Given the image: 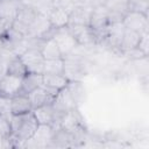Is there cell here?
<instances>
[{
	"mask_svg": "<svg viewBox=\"0 0 149 149\" xmlns=\"http://www.w3.org/2000/svg\"><path fill=\"white\" fill-rule=\"evenodd\" d=\"M10 122V136L8 137L9 147H22L23 143L29 140L37 126L38 122L35 119L33 112L24 114H12L9 118Z\"/></svg>",
	"mask_w": 149,
	"mask_h": 149,
	"instance_id": "obj_1",
	"label": "cell"
},
{
	"mask_svg": "<svg viewBox=\"0 0 149 149\" xmlns=\"http://www.w3.org/2000/svg\"><path fill=\"white\" fill-rule=\"evenodd\" d=\"M64 76L69 80H80L86 76L87 68L84 57L71 52L64 58Z\"/></svg>",
	"mask_w": 149,
	"mask_h": 149,
	"instance_id": "obj_2",
	"label": "cell"
},
{
	"mask_svg": "<svg viewBox=\"0 0 149 149\" xmlns=\"http://www.w3.org/2000/svg\"><path fill=\"white\" fill-rule=\"evenodd\" d=\"M31 112H33V114H34V116H35V119L37 120L38 123L50 125V126H52L54 129L61 127L62 120L65 115L64 113H61V112L56 111L51 104L43 105V106H40L37 108H34Z\"/></svg>",
	"mask_w": 149,
	"mask_h": 149,
	"instance_id": "obj_3",
	"label": "cell"
},
{
	"mask_svg": "<svg viewBox=\"0 0 149 149\" xmlns=\"http://www.w3.org/2000/svg\"><path fill=\"white\" fill-rule=\"evenodd\" d=\"M37 14L38 13L34 8H31L27 5H22V7L20 8L17 15L15 16V19L12 23V28L15 29L16 31H19L20 34H22L23 36H27L28 30Z\"/></svg>",
	"mask_w": 149,
	"mask_h": 149,
	"instance_id": "obj_4",
	"label": "cell"
},
{
	"mask_svg": "<svg viewBox=\"0 0 149 149\" xmlns=\"http://www.w3.org/2000/svg\"><path fill=\"white\" fill-rule=\"evenodd\" d=\"M21 61L23 62L26 69L28 72H34V73H42L44 70V57L41 52L40 49H34L29 48L24 50L20 55Z\"/></svg>",
	"mask_w": 149,
	"mask_h": 149,
	"instance_id": "obj_5",
	"label": "cell"
},
{
	"mask_svg": "<svg viewBox=\"0 0 149 149\" xmlns=\"http://www.w3.org/2000/svg\"><path fill=\"white\" fill-rule=\"evenodd\" d=\"M62 54V57L64 58L65 56L70 55L71 52H73L77 48H78V43L74 40V37L69 33L66 27L63 28H58L52 37Z\"/></svg>",
	"mask_w": 149,
	"mask_h": 149,
	"instance_id": "obj_6",
	"label": "cell"
},
{
	"mask_svg": "<svg viewBox=\"0 0 149 149\" xmlns=\"http://www.w3.org/2000/svg\"><path fill=\"white\" fill-rule=\"evenodd\" d=\"M54 128L52 126L50 125H41L38 123L34 135L27 140L22 147L24 148H47L51 136H52V133H54Z\"/></svg>",
	"mask_w": 149,
	"mask_h": 149,
	"instance_id": "obj_7",
	"label": "cell"
},
{
	"mask_svg": "<svg viewBox=\"0 0 149 149\" xmlns=\"http://www.w3.org/2000/svg\"><path fill=\"white\" fill-rule=\"evenodd\" d=\"M122 24L125 26V28L135 30L140 34L149 33L148 15H146L143 13L128 10L122 17Z\"/></svg>",
	"mask_w": 149,
	"mask_h": 149,
	"instance_id": "obj_8",
	"label": "cell"
},
{
	"mask_svg": "<svg viewBox=\"0 0 149 149\" xmlns=\"http://www.w3.org/2000/svg\"><path fill=\"white\" fill-rule=\"evenodd\" d=\"M77 140L73 135V133H71L70 130L63 128V127H58L54 130L52 136L47 146L48 147H54V148H72V147H77Z\"/></svg>",
	"mask_w": 149,
	"mask_h": 149,
	"instance_id": "obj_9",
	"label": "cell"
},
{
	"mask_svg": "<svg viewBox=\"0 0 149 149\" xmlns=\"http://www.w3.org/2000/svg\"><path fill=\"white\" fill-rule=\"evenodd\" d=\"M57 93H58V91L49 88L44 85H41L40 87L35 88L34 91H31L27 95H28V98L30 100V104H31V107L34 109V108H37V107L43 106V105L52 104Z\"/></svg>",
	"mask_w": 149,
	"mask_h": 149,
	"instance_id": "obj_10",
	"label": "cell"
},
{
	"mask_svg": "<svg viewBox=\"0 0 149 149\" xmlns=\"http://www.w3.org/2000/svg\"><path fill=\"white\" fill-rule=\"evenodd\" d=\"M69 33L74 37L79 45H95V40L93 31L86 24H68L66 26Z\"/></svg>",
	"mask_w": 149,
	"mask_h": 149,
	"instance_id": "obj_11",
	"label": "cell"
},
{
	"mask_svg": "<svg viewBox=\"0 0 149 149\" xmlns=\"http://www.w3.org/2000/svg\"><path fill=\"white\" fill-rule=\"evenodd\" d=\"M51 105L54 106V108L56 111H58L61 113H64V114L78 108L74 99L72 98V95H71V93H70V91L66 86L58 91V93L56 94Z\"/></svg>",
	"mask_w": 149,
	"mask_h": 149,
	"instance_id": "obj_12",
	"label": "cell"
},
{
	"mask_svg": "<svg viewBox=\"0 0 149 149\" xmlns=\"http://www.w3.org/2000/svg\"><path fill=\"white\" fill-rule=\"evenodd\" d=\"M21 79L20 77L10 76L5 73L0 77V95L3 97H13L14 94L20 92L21 88Z\"/></svg>",
	"mask_w": 149,
	"mask_h": 149,
	"instance_id": "obj_13",
	"label": "cell"
},
{
	"mask_svg": "<svg viewBox=\"0 0 149 149\" xmlns=\"http://www.w3.org/2000/svg\"><path fill=\"white\" fill-rule=\"evenodd\" d=\"M22 5L21 0H0V17L13 23Z\"/></svg>",
	"mask_w": 149,
	"mask_h": 149,
	"instance_id": "obj_14",
	"label": "cell"
},
{
	"mask_svg": "<svg viewBox=\"0 0 149 149\" xmlns=\"http://www.w3.org/2000/svg\"><path fill=\"white\" fill-rule=\"evenodd\" d=\"M33 107L30 100L24 93H16L10 97V113L12 114H24L31 112Z\"/></svg>",
	"mask_w": 149,
	"mask_h": 149,
	"instance_id": "obj_15",
	"label": "cell"
},
{
	"mask_svg": "<svg viewBox=\"0 0 149 149\" xmlns=\"http://www.w3.org/2000/svg\"><path fill=\"white\" fill-rule=\"evenodd\" d=\"M50 28H51V24H50L48 16L38 13L36 15L35 20L33 21V23L28 30V35L26 37H41Z\"/></svg>",
	"mask_w": 149,
	"mask_h": 149,
	"instance_id": "obj_16",
	"label": "cell"
},
{
	"mask_svg": "<svg viewBox=\"0 0 149 149\" xmlns=\"http://www.w3.org/2000/svg\"><path fill=\"white\" fill-rule=\"evenodd\" d=\"M43 83V74L42 73H34V72H27L22 79H21V88L20 93L28 94L35 88L40 87Z\"/></svg>",
	"mask_w": 149,
	"mask_h": 149,
	"instance_id": "obj_17",
	"label": "cell"
},
{
	"mask_svg": "<svg viewBox=\"0 0 149 149\" xmlns=\"http://www.w3.org/2000/svg\"><path fill=\"white\" fill-rule=\"evenodd\" d=\"M92 8L91 7H74L69 13V23L68 24H86V26H88V20H90Z\"/></svg>",
	"mask_w": 149,
	"mask_h": 149,
	"instance_id": "obj_18",
	"label": "cell"
},
{
	"mask_svg": "<svg viewBox=\"0 0 149 149\" xmlns=\"http://www.w3.org/2000/svg\"><path fill=\"white\" fill-rule=\"evenodd\" d=\"M48 19L50 21L51 27L57 28V29L63 28V27H66L69 23V13L61 7L55 6V8L48 15Z\"/></svg>",
	"mask_w": 149,
	"mask_h": 149,
	"instance_id": "obj_19",
	"label": "cell"
},
{
	"mask_svg": "<svg viewBox=\"0 0 149 149\" xmlns=\"http://www.w3.org/2000/svg\"><path fill=\"white\" fill-rule=\"evenodd\" d=\"M141 35L140 33L135 31V30H132V29H127L125 28V31H123V36H122V40H121V44H120V51H121V55L127 51V50H130L133 48H136L140 38H141Z\"/></svg>",
	"mask_w": 149,
	"mask_h": 149,
	"instance_id": "obj_20",
	"label": "cell"
},
{
	"mask_svg": "<svg viewBox=\"0 0 149 149\" xmlns=\"http://www.w3.org/2000/svg\"><path fill=\"white\" fill-rule=\"evenodd\" d=\"M69 84V79L64 76V74H48V73H43V83L42 85L59 91L62 88H64L66 85Z\"/></svg>",
	"mask_w": 149,
	"mask_h": 149,
	"instance_id": "obj_21",
	"label": "cell"
},
{
	"mask_svg": "<svg viewBox=\"0 0 149 149\" xmlns=\"http://www.w3.org/2000/svg\"><path fill=\"white\" fill-rule=\"evenodd\" d=\"M23 5L34 8L37 13L43 15H49L55 8V0H21Z\"/></svg>",
	"mask_w": 149,
	"mask_h": 149,
	"instance_id": "obj_22",
	"label": "cell"
},
{
	"mask_svg": "<svg viewBox=\"0 0 149 149\" xmlns=\"http://www.w3.org/2000/svg\"><path fill=\"white\" fill-rule=\"evenodd\" d=\"M27 69L23 64V62L21 61L20 56H13L8 64H7V68H6V73L7 74H10V76H15V77H20L22 78L26 73H27Z\"/></svg>",
	"mask_w": 149,
	"mask_h": 149,
	"instance_id": "obj_23",
	"label": "cell"
},
{
	"mask_svg": "<svg viewBox=\"0 0 149 149\" xmlns=\"http://www.w3.org/2000/svg\"><path fill=\"white\" fill-rule=\"evenodd\" d=\"M41 52L44 57V59H55V58H63L62 54L55 42L54 38L47 40L44 41L42 48H41Z\"/></svg>",
	"mask_w": 149,
	"mask_h": 149,
	"instance_id": "obj_24",
	"label": "cell"
},
{
	"mask_svg": "<svg viewBox=\"0 0 149 149\" xmlns=\"http://www.w3.org/2000/svg\"><path fill=\"white\" fill-rule=\"evenodd\" d=\"M66 87L69 88L77 106H79L85 98V88H84L81 81L80 80H69V84L66 85Z\"/></svg>",
	"mask_w": 149,
	"mask_h": 149,
	"instance_id": "obj_25",
	"label": "cell"
},
{
	"mask_svg": "<svg viewBox=\"0 0 149 149\" xmlns=\"http://www.w3.org/2000/svg\"><path fill=\"white\" fill-rule=\"evenodd\" d=\"M43 73H48V74H63L64 73V59L63 58L45 59L44 61Z\"/></svg>",
	"mask_w": 149,
	"mask_h": 149,
	"instance_id": "obj_26",
	"label": "cell"
},
{
	"mask_svg": "<svg viewBox=\"0 0 149 149\" xmlns=\"http://www.w3.org/2000/svg\"><path fill=\"white\" fill-rule=\"evenodd\" d=\"M102 6L109 12H115L125 15L128 12V0H105Z\"/></svg>",
	"mask_w": 149,
	"mask_h": 149,
	"instance_id": "obj_27",
	"label": "cell"
},
{
	"mask_svg": "<svg viewBox=\"0 0 149 149\" xmlns=\"http://www.w3.org/2000/svg\"><path fill=\"white\" fill-rule=\"evenodd\" d=\"M149 0H128V10L139 12L148 15Z\"/></svg>",
	"mask_w": 149,
	"mask_h": 149,
	"instance_id": "obj_28",
	"label": "cell"
},
{
	"mask_svg": "<svg viewBox=\"0 0 149 149\" xmlns=\"http://www.w3.org/2000/svg\"><path fill=\"white\" fill-rule=\"evenodd\" d=\"M0 134L6 140L10 136V122L9 118L0 114Z\"/></svg>",
	"mask_w": 149,
	"mask_h": 149,
	"instance_id": "obj_29",
	"label": "cell"
},
{
	"mask_svg": "<svg viewBox=\"0 0 149 149\" xmlns=\"http://www.w3.org/2000/svg\"><path fill=\"white\" fill-rule=\"evenodd\" d=\"M0 114L10 118V98L0 95Z\"/></svg>",
	"mask_w": 149,
	"mask_h": 149,
	"instance_id": "obj_30",
	"label": "cell"
},
{
	"mask_svg": "<svg viewBox=\"0 0 149 149\" xmlns=\"http://www.w3.org/2000/svg\"><path fill=\"white\" fill-rule=\"evenodd\" d=\"M122 55L127 56V58L130 59V61H139V59H143V58H147V57H148V56H146L139 48H133V49H130V50H127V51H125Z\"/></svg>",
	"mask_w": 149,
	"mask_h": 149,
	"instance_id": "obj_31",
	"label": "cell"
},
{
	"mask_svg": "<svg viewBox=\"0 0 149 149\" xmlns=\"http://www.w3.org/2000/svg\"><path fill=\"white\" fill-rule=\"evenodd\" d=\"M136 48H139L146 56H148V51H149V33H144V34L141 35V38H140Z\"/></svg>",
	"mask_w": 149,
	"mask_h": 149,
	"instance_id": "obj_32",
	"label": "cell"
},
{
	"mask_svg": "<svg viewBox=\"0 0 149 149\" xmlns=\"http://www.w3.org/2000/svg\"><path fill=\"white\" fill-rule=\"evenodd\" d=\"M10 27H12V22H9V21L3 20V19L0 17V36L3 35Z\"/></svg>",
	"mask_w": 149,
	"mask_h": 149,
	"instance_id": "obj_33",
	"label": "cell"
},
{
	"mask_svg": "<svg viewBox=\"0 0 149 149\" xmlns=\"http://www.w3.org/2000/svg\"><path fill=\"white\" fill-rule=\"evenodd\" d=\"M0 147H5V139L0 134Z\"/></svg>",
	"mask_w": 149,
	"mask_h": 149,
	"instance_id": "obj_34",
	"label": "cell"
},
{
	"mask_svg": "<svg viewBox=\"0 0 149 149\" xmlns=\"http://www.w3.org/2000/svg\"><path fill=\"white\" fill-rule=\"evenodd\" d=\"M104 1H105V0H98V3H100V5H102V3H104Z\"/></svg>",
	"mask_w": 149,
	"mask_h": 149,
	"instance_id": "obj_35",
	"label": "cell"
}]
</instances>
